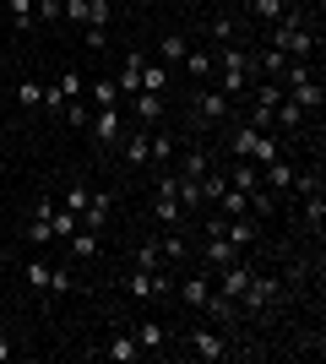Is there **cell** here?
<instances>
[{
    "mask_svg": "<svg viewBox=\"0 0 326 364\" xmlns=\"http://www.w3.org/2000/svg\"><path fill=\"white\" fill-rule=\"evenodd\" d=\"M185 348L196 353V359L217 364V359H229V337L217 332V326H196V332H185Z\"/></svg>",
    "mask_w": 326,
    "mask_h": 364,
    "instance_id": "cell-1",
    "label": "cell"
},
{
    "mask_svg": "<svg viewBox=\"0 0 326 364\" xmlns=\"http://www.w3.org/2000/svg\"><path fill=\"white\" fill-rule=\"evenodd\" d=\"M278 294H283L278 277L250 272V283H245V294H239V304H245V310H272V304H278Z\"/></svg>",
    "mask_w": 326,
    "mask_h": 364,
    "instance_id": "cell-2",
    "label": "cell"
},
{
    "mask_svg": "<svg viewBox=\"0 0 326 364\" xmlns=\"http://www.w3.org/2000/svg\"><path fill=\"white\" fill-rule=\"evenodd\" d=\"M229 104H234V98L223 87H202V92H196V120H202V125L229 120Z\"/></svg>",
    "mask_w": 326,
    "mask_h": 364,
    "instance_id": "cell-3",
    "label": "cell"
},
{
    "mask_svg": "<svg viewBox=\"0 0 326 364\" xmlns=\"http://www.w3.org/2000/svg\"><path fill=\"white\" fill-rule=\"evenodd\" d=\"M217 272H223L217 294H223L229 304H239V294H245V283H250V272H256V267H250V261H229V267H217Z\"/></svg>",
    "mask_w": 326,
    "mask_h": 364,
    "instance_id": "cell-4",
    "label": "cell"
},
{
    "mask_svg": "<svg viewBox=\"0 0 326 364\" xmlns=\"http://www.w3.org/2000/svg\"><path fill=\"white\" fill-rule=\"evenodd\" d=\"M87 125H93L98 147H114V141L125 136V131H120V109H98V114H87Z\"/></svg>",
    "mask_w": 326,
    "mask_h": 364,
    "instance_id": "cell-5",
    "label": "cell"
},
{
    "mask_svg": "<svg viewBox=\"0 0 326 364\" xmlns=\"http://www.w3.org/2000/svg\"><path fill=\"white\" fill-rule=\"evenodd\" d=\"M217 71H223V76H256V55H250V49H239V44H223V55H217Z\"/></svg>",
    "mask_w": 326,
    "mask_h": 364,
    "instance_id": "cell-6",
    "label": "cell"
},
{
    "mask_svg": "<svg viewBox=\"0 0 326 364\" xmlns=\"http://www.w3.org/2000/svg\"><path fill=\"white\" fill-rule=\"evenodd\" d=\"M131 120L136 125H158L163 120V92H131Z\"/></svg>",
    "mask_w": 326,
    "mask_h": 364,
    "instance_id": "cell-7",
    "label": "cell"
},
{
    "mask_svg": "<svg viewBox=\"0 0 326 364\" xmlns=\"http://www.w3.org/2000/svg\"><path fill=\"white\" fill-rule=\"evenodd\" d=\"M294 174H299V168L288 164V158H272V164L261 168V185L272 191V196H288V185H294Z\"/></svg>",
    "mask_w": 326,
    "mask_h": 364,
    "instance_id": "cell-8",
    "label": "cell"
},
{
    "mask_svg": "<svg viewBox=\"0 0 326 364\" xmlns=\"http://www.w3.org/2000/svg\"><path fill=\"white\" fill-rule=\"evenodd\" d=\"M153 218H158L163 228H190V213H185V207H180V201L169 196V191H158V201H153Z\"/></svg>",
    "mask_w": 326,
    "mask_h": 364,
    "instance_id": "cell-9",
    "label": "cell"
},
{
    "mask_svg": "<svg viewBox=\"0 0 326 364\" xmlns=\"http://www.w3.org/2000/svg\"><path fill=\"white\" fill-rule=\"evenodd\" d=\"M109 213H114V196H109V191H98V196H87V207H82V228H93V234H104Z\"/></svg>",
    "mask_w": 326,
    "mask_h": 364,
    "instance_id": "cell-10",
    "label": "cell"
},
{
    "mask_svg": "<svg viewBox=\"0 0 326 364\" xmlns=\"http://www.w3.org/2000/svg\"><path fill=\"white\" fill-rule=\"evenodd\" d=\"M98 353H104L109 364H136V359H141V343H136L131 332H120V337H109V343H104Z\"/></svg>",
    "mask_w": 326,
    "mask_h": 364,
    "instance_id": "cell-11",
    "label": "cell"
},
{
    "mask_svg": "<svg viewBox=\"0 0 326 364\" xmlns=\"http://www.w3.org/2000/svg\"><path fill=\"white\" fill-rule=\"evenodd\" d=\"M125 289L136 294V299H158V294H169V277H158V272H141V267H136V272L125 277Z\"/></svg>",
    "mask_w": 326,
    "mask_h": 364,
    "instance_id": "cell-12",
    "label": "cell"
},
{
    "mask_svg": "<svg viewBox=\"0 0 326 364\" xmlns=\"http://www.w3.org/2000/svg\"><path fill=\"white\" fill-rule=\"evenodd\" d=\"M223 240L234 245V250H250V245H256V218H223Z\"/></svg>",
    "mask_w": 326,
    "mask_h": 364,
    "instance_id": "cell-13",
    "label": "cell"
},
{
    "mask_svg": "<svg viewBox=\"0 0 326 364\" xmlns=\"http://www.w3.org/2000/svg\"><path fill=\"white\" fill-rule=\"evenodd\" d=\"M229 185L250 196V191L261 185V164H250V158H234V168H229Z\"/></svg>",
    "mask_w": 326,
    "mask_h": 364,
    "instance_id": "cell-14",
    "label": "cell"
},
{
    "mask_svg": "<svg viewBox=\"0 0 326 364\" xmlns=\"http://www.w3.org/2000/svg\"><path fill=\"white\" fill-rule=\"evenodd\" d=\"M49 218H55V201H38V207H33V223H28V240L33 245H49V240H55Z\"/></svg>",
    "mask_w": 326,
    "mask_h": 364,
    "instance_id": "cell-15",
    "label": "cell"
},
{
    "mask_svg": "<svg viewBox=\"0 0 326 364\" xmlns=\"http://www.w3.org/2000/svg\"><path fill=\"white\" fill-rule=\"evenodd\" d=\"M202 261L207 267H229V261H239V250H234L223 234H207V245H202Z\"/></svg>",
    "mask_w": 326,
    "mask_h": 364,
    "instance_id": "cell-16",
    "label": "cell"
},
{
    "mask_svg": "<svg viewBox=\"0 0 326 364\" xmlns=\"http://www.w3.org/2000/svg\"><path fill=\"white\" fill-rule=\"evenodd\" d=\"M174 201H180V207H185L190 218H196V213L207 207V201H202V185H196V180H185V174H174Z\"/></svg>",
    "mask_w": 326,
    "mask_h": 364,
    "instance_id": "cell-17",
    "label": "cell"
},
{
    "mask_svg": "<svg viewBox=\"0 0 326 364\" xmlns=\"http://www.w3.org/2000/svg\"><path fill=\"white\" fill-rule=\"evenodd\" d=\"M147 158H153V131H141V125H136V131H131V136H125V164H147Z\"/></svg>",
    "mask_w": 326,
    "mask_h": 364,
    "instance_id": "cell-18",
    "label": "cell"
},
{
    "mask_svg": "<svg viewBox=\"0 0 326 364\" xmlns=\"http://www.w3.org/2000/svg\"><path fill=\"white\" fill-rule=\"evenodd\" d=\"M114 87L131 98V92H141V55H125L120 60V76H114Z\"/></svg>",
    "mask_w": 326,
    "mask_h": 364,
    "instance_id": "cell-19",
    "label": "cell"
},
{
    "mask_svg": "<svg viewBox=\"0 0 326 364\" xmlns=\"http://www.w3.org/2000/svg\"><path fill=\"white\" fill-rule=\"evenodd\" d=\"M158 250H163V267H169V261H185V256H190V240H185V228H169V234L158 240Z\"/></svg>",
    "mask_w": 326,
    "mask_h": 364,
    "instance_id": "cell-20",
    "label": "cell"
},
{
    "mask_svg": "<svg viewBox=\"0 0 326 364\" xmlns=\"http://www.w3.org/2000/svg\"><path fill=\"white\" fill-rule=\"evenodd\" d=\"M180 299L196 304V310H207V299H212V283H207V277H185V283H180Z\"/></svg>",
    "mask_w": 326,
    "mask_h": 364,
    "instance_id": "cell-21",
    "label": "cell"
},
{
    "mask_svg": "<svg viewBox=\"0 0 326 364\" xmlns=\"http://www.w3.org/2000/svg\"><path fill=\"white\" fill-rule=\"evenodd\" d=\"M131 337H136V343H141V353H147V348H163V343H169V326H158V321H141V326H136Z\"/></svg>",
    "mask_w": 326,
    "mask_h": 364,
    "instance_id": "cell-22",
    "label": "cell"
},
{
    "mask_svg": "<svg viewBox=\"0 0 326 364\" xmlns=\"http://www.w3.org/2000/svg\"><path fill=\"white\" fill-rule=\"evenodd\" d=\"M272 120H278V125H283V131H299V125H305V109H299V104H294V98H288V92H283V104H278V109H272Z\"/></svg>",
    "mask_w": 326,
    "mask_h": 364,
    "instance_id": "cell-23",
    "label": "cell"
},
{
    "mask_svg": "<svg viewBox=\"0 0 326 364\" xmlns=\"http://www.w3.org/2000/svg\"><path fill=\"white\" fill-rule=\"evenodd\" d=\"M217 207H223V218H245L250 213V196H245V191H234V185H223Z\"/></svg>",
    "mask_w": 326,
    "mask_h": 364,
    "instance_id": "cell-24",
    "label": "cell"
},
{
    "mask_svg": "<svg viewBox=\"0 0 326 364\" xmlns=\"http://www.w3.org/2000/svg\"><path fill=\"white\" fill-rule=\"evenodd\" d=\"M98 256V234L93 228H77V234H71V261H93Z\"/></svg>",
    "mask_w": 326,
    "mask_h": 364,
    "instance_id": "cell-25",
    "label": "cell"
},
{
    "mask_svg": "<svg viewBox=\"0 0 326 364\" xmlns=\"http://www.w3.org/2000/svg\"><path fill=\"white\" fill-rule=\"evenodd\" d=\"M272 158H283V141L278 136H266V131H261V136H256V147H250V164H272Z\"/></svg>",
    "mask_w": 326,
    "mask_h": 364,
    "instance_id": "cell-26",
    "label": "cell"
},
{
    "mask_svg": "<svg viewBox=\"0 0 326 364\" xmlns=\"http://www.w3.org/2000/svg\"><path fill=\"white\" fill-rule=\"evenodd\" d=\"M153 168H169L174 164V136L169 131H153V158H147Z\"/></svg>",
    "mask_w": 326,
    "mask_h": 364,
    "instance_id": "cell-27",
    "label": "cell"
},
{
    "mask_svg": "<svg viewBox=\"0 0 326 364\" xmlns=\"http://www.w3.org/2000/svg\"><path fill=\"white\" fill-rule=\"evenodd\" d=\"M11 28H16V33H33V28H38V11H33V0H11Z\"/></svg>",
    "mask_w": 326,
    "mask_h": 364,
    "instance_id": "cell-28",
    "label": "cell"
},
{
    "mask_svg": "<svg viewBox=\"0 0 326 364\" xmlns=\"http://www.w3.org/2000/svg\"><path fill=\"white\" fill-rule=\"evenodd\" d=\"M256 136H261V131H256V125H239V131H234V136H229V152H234V158H250V147H256Z\"/></svg>",
    "mask_w": 326,
    "mask_h": 364,
    "instance_id": "cell-29",
    "label": "cell"
},
{
    "mask_svg": "<svg viewBox=\"0 0 326 364\" xmlns=\"http://www.w3.org/2000/svg\"><path fill=\"white\" fill-rule=\"evenodd\" d=\"M87 92H93V104H98V109H120V104H125V92L114 87V82H93Z\"/></svg>",
    "mask_w": 326,
    "mask_h": 364,
    "instance_id": "cell-30",
    "label": "cell"
},
{
    "mask_svg": "<svg viewBox=\"0 0 326 364\" xmlns=\"http://www.w3.org/2000/svg\"><path fill=\"white\" fill-rule=\"evenodd\" d=\"M169 87V65L158 60V65H141V92H163Z\"/></svg>",
    "mask_w": 326,
    "mask_h": 364,
    "instance_id": "cell-31",
    "label": "cell"
},
{
    "mask_svg": "<svg viewBox=\"0 0 326 364\" xmlns=\"http://www.w3.org/2000/svg\"><path fill=\"white\" fill-rule=\"evenodd\" d=\"M49 228H55V240H71V234H77V228H82V218H77V213H65V207H55V218H49Z\"/></svg>",
    "mask_w": 326,
    "mask_h": 364,
    "instance_id": "cell-32",
    "label": "cell"
},
{
    "mask_svg": "<svg viewBox=\"0 0 326 364\" xmlns=\"http://www.w3.org/2000/svg\"><path fill=\"white\" fill-rule=\"evenodd\" d=\"M136 267H141V272H158V267H163V250H158V240H141V245H136Z\"/></svg>",
    "mask_w": 326,
    "mask_h": 364,
    "instance_id": "cell-33",
    "label": "cell"
},
{
    "mask_svg": "<svg viewBox=\"0 0 326 364\" xmlns=\"http://www.w3.org/2000/svg\"><path fill=\"white\" fill-rule=\"evenodd\" d=\"M185 71L196 76V82H207V76H212V55H207V49H185Z\"/></svg>",
    "mask_w": 326,
    "mask_h": 364,
    "instance_id": "cell-34",
    "label": "cell"
},
{
    "mask_svg": "<svg viewBox=\"0 0 326 364\" xmlns=\"http://www.w3.org/2000/svg\"><path fill=\"white\" fill-rule=\"evenodd\" d=\"M207 168H212V164H207V152H185V158H180V168H174V174H185V180H202Z\"/></svg>",
    "mask_w": 326,
    "mask_h": 364,
    "instance_id": "cell-35",
    "label": "cell"
},
{
    "mask_svg": "<svg viewBox=\"0 0 326 364\" xmlns=\"http://www.w3.org/2000/svg\"><path fill=\"white\" fill-rule=\"evenodd\" d=\"M185 38H180V33H169V38H163V44H158V55H163V65H180V60H185Z\"/></svg>",
    "mask_w": 326,
    "mask_h": 364,
    "instance_id": "cell-36",
    "label": "cell"
},
{
    "mask_svg": "<svg viewBox=\"0 0 326 364\" xmlns=\"http://www.w3.org/2000/svg\"><path fill=\"white\" fill-rule=\"evenodd\" d=\"M315 191H321V174H315V168H310V174H294V185H288V196H294V201L315 196Z\"/></svg>",
    "mask_w": 326,
    "mask_h": 364,
    "instance_id": "cell-37",
    "label": "cell"
},
{
    "mask_svg": "<svg viewBox=\"0 0 326 364\" xmlns=\"http://www.w3.org/2000/svg\"><path fill=\"white\" fill-rule=\"evenodd\" d=\"M16 104L22 109H44V82H22V87H16Z\"/></svg>",
    "mask_w": 326,
    "mask_h": 364,
    "instance_id": "cell-38",
    "label": "cell"
},
{
    "mask_svg": "<svg viewBox=\"0 0 326 364\" xmlns=\"http://www.w3.org/2000/svg\"><path fill=\"white\" fill-rule=\"evenodd\" d=\"M33 11H38V22H60V16H65V0H33Z\"/></svg>",
    "mask_w": 326,
    "mask_h": 364,
    "instance_id": "cell-39",
    "label": "cell"
},
{
    "mask_svg": "<svg viewBox=\"0 0 326 364\" xmlns=\"http://www.w3.org/2000/svg\"><path fill=\"white\" fill-rule=\"evenodd\" d=\"M87 196H93V191H87V185L77 180V185H71V191H65V213H77V218H82V207H87Z\"/></svg>",
    "mask_w": 326,
    "mask_h": 364,
    "instance_id": "cell-40",
    "label": "cell"
},
{
    "mask_svg": "<svg viewBox=\"0 0 326 364\" xmlns=\"http://www.w3.org/2000/svg\"><path fill=\"white\" fill-rule=\"evenodd\" d=\"M22 272H28V283H33L38 294H49V267H44V261H28Z\"/></svg>",
    "mask_w": 326,
    "mask_h": 364,
    "instance_id": "cell-41",
    "label": "cell"
},
{
    "mask_svg": "<svg viewBox=\"0 0 326 364\" xmlns=\"http://www.w3.org/2000/svg\"><path fill=\"white\" fill-rule=\"evenodd\" d=\"M321 218H326V201H321V191H315V196H305V223L321 228Z\"/></svg>",
    "mask_w": 326,
    "mask_h": 364,
    "instance_id": "cell-42",
    "label": "cell"
},
{
    "mask_svg": "<svg viewBox=\"0 0 326 364\" xmlns=\"http://www.w3.org/2000/svg\"><path fill=\"white\" fill-rule=\"evenodd\" d=\"M250 11L261 16V22H278V16L288 11V6H283V0H256V6H250Z\"/></svg>",
    "mask_w": 326,
    "mask_h": 364,
    "instance_id": "cell-43",
    "label": "cell"
},
{
    "mask_svg": "<svg viewBox=\"0 0 326 364\" xmlns=\"http://www.w3.org/2000/svg\"><path fill=\"white\" fill-rule=\"evenodd\" d=\"M65 104H71V98H65V87H60V82H55V87H44V109H49V114H60Z\"/></svg>",
    "mask_w": 326,
    "mask_h": 364,
    "instance_id": "cell-44",
    "label": "cell"
},
{
    "mask_svg": "<svg viewBox=\"0 0 326 364\" xmlns=\"http://www.w3.org/2000/svg\"><path fill=\"white\" fill-rule=\"evenodd\" d=\"M49 294H71V272L65 267H49Z\"/></svg>",
    "mask_w": 326,
    "mask_h": 364,
    "instance_id": "cell-45",
    "label": "cell"
},
{
    "mask_svg": "<svg viewBox=\"0 0 326 364\" xmlns=\"http://www.w3.org/2000/svg\"><path fill=\"white\" fill-rule=\"evenodd\" d=\"M60 87H65V98H82V92H87V82H82V71H65Z\"/></svg>",
    "mask_w": 326,
    "mask_h": 364,
    "instance_id": "cell-46",
    "label": "cell"
},
{
    "mask_svg": "<svg viewBox=\"0 0 326 364\" xmlns=\"http://www.w3.org/2000/svg\"><path fill=\"white\" fill-rule=\"evenodd\" d=\"M65 16H71V22H82V28H87V0H65Z\"/></svg>",
    "mask_w": 326,
    "mask_h": 364,
    "instance_id": "cell-47",
    "label": "cell"
},
{
    "mask_svg": "<svg viewBox=\"0 0 326 364\" xmlns=\"http://www.w3.org/2000/svg\"><path fill=\"white\" fill-rule=\"evenodd\" d=\"M82 44H87V49H104V44H109V28H87V38H82Z\"/></svg>",
    "mask_w": 326,
    "mask_h": 364,
    "instance_id": "cell-48",
    "label": "cell"
},
{
    "mask_svg": "<svg viewBox=\"0 0 326 364\" xmlns=\"http://www.w3.org/2000/svg\"><path fill=\"white\" fill-rule=\"evenodd\" d=\"M6 359H11V337L0 332V364H6Z\"/></svg>",
    "mask_w": 326,
    "mask_h": 364,
    "instance_id": "cell-49",
    "label": "cell"
},
{
    "mask_svg": "<svg viewBox=\"0 0 326 364\" xmlns=\"http://www.w3.org/2000/svg\"><path fill=\"white\" fill-rule=\"evenodd\" d=\"M315 6H321V0H315Z\"/></svg>",
    "mask_w": 326,
    "mask_h": 364,
    "instance_id": "cell-50",
    "label": "cell"
}]
</instances>
